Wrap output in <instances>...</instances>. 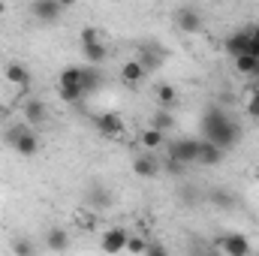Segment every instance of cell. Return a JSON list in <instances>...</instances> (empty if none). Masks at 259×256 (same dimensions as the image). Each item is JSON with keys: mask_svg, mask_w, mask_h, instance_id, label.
Returning a JSON list of instances; mask_svg holds the SVG:
<instances>
[{"mask_svg": "<svg viewBox=\"0 0 259 256\" xmlns=\"http://www.w3.org/2000/svg\"><path fill=\"white\" fill-rule=\"evenodd\" d=\"M202 139H208V142H214V145H220L223 151H229V148H235L238 142H241V127H238V121L229 115V112H223V109H217V106H211V109H205V115H202Z\"/></svg>", "mask_w": 259, "mask_h": 256, "instance_id": "cell-1", "label": "cell"}, {"mask_svg": "<svg viewBox=\"0 0 259 256\" xmlns=\"http://www.w3.org/2000/svg\"><path fill=\"white\" fill-rule=\"evenodd\" d=\"M6 145L15 151V154H21V157H33L36 151H39V139H36V133L30 124H15V127L6 130Z\"/></svg>", "mask_w": 259, "mask_h": 256, "instance_id": "cell-2", "label": "cell"}, {"mask_svg": "<svg viewBox=\"0 0 259 256\" xmlns=\"http://www.w3.org/2000/svg\"><path fill=\"white\" fill-rule=\"evenodd\" d=\"M172 21H175V27H178L181 33H199V30L205 27L202 12H199V9H193V6H181V9H175Z\"/></svg>", "mask_w": 259, "mask_h": 256, "instance_id": "cell-3", "label": "cell"}, {"mask_svg": "<svg viewBox=\"0 0 259 256\" xmlns=\"http://www.w3.org/2000/svg\"><path fill=\"white\" fill-rule=\"evenodd\" d=\"M61 12H64V6H61L58 0H33V3H30V15H33L39 24H55V21L61 18Z\"/></svg>", "mask_w": 259, "mask_h": 256, "instance_id": "cell-4", "label": "cell"}, {"mask_svg": "<svg viewBox=\"0 0 259 256\" xmlns=\"http://www.w3.org/2000/svg\"><path fill=\"white\" fill-rule=\"evenodd\" d=\"M169 157L178 160V163H184V166L196 163V157H199V139H178V142H172L169 145Z\"/></svg>", "mask_w": 259, "mask_h": 256, "instance_id": "cell-5", "label": "cell"}, {"mask_svg": "<svg viewBox=\"0 0 259 256\" xmlns=\"http://www.w3.org/2000/svg\"><path fill=\"white\" fill-rule=\"evenodd\" d=\"M196 163H202V166H220L223 163V148L214 145V142H208V139H199V157H196Z\"/></svg>", "mask_w": 259, "mask_h": 256, "instance_id": "cell-6", "label": "cell"}, {"mask_svg": "<svg viewBox=\"0 0 259 256\" xmlns=\"http://www.w3.org/2000/svg\"><path fill=\"white\" fill-rule=\"evenodd\" d=\"M160 160L154 157V154H139L136 160H133V172L139 175V178H157L160 175Z\"/></svg>", "mask_w": 259, "mask_h": 256, "instance_id": "cell-7", "label": "cell"}, {"mask_svg": "<svg viewBox=\"0 0 259 256\" xmlns=\"http://www.w3.org/2000/svg\"><path fill=\"white\" fill-rule=\"evenodd\" d=\"M163 58H166V49H163V46L142 42V49H139V64L145 66V69H157V66L163 64Z\"/></svg>", "mask_w": 259, "mask_h": 256, "instance_id": "cell-8", "label": "cell"}, {"mask_svg": "<svg viewBox=\"0 0 259 256\" xmlns=\"http://www.w3.org/2000/svg\"><path fill=\"white\" fill-rule=\"evenodd\" d=\"M220 250L226 256H247L250 253V241H247L244 235H238V232H229V235L220 241Z\"/></svg>", "mask_w": 259, "mask_h": 256, "instance_id": "cell-9", "label": "cell"}, {"mask_svg": "<svg viewBox=\"0 0 259 256\" xmlns=\"http://www.w3.org/2000/svg\"><path fill=\"white\" fill-rule=\"evenodd\" d=\"M127 238H130L127 229L115 226V229H109V232L103 235V250H106V253H121V250H127Z\"/></svg>", "mask_w": 259, "mask_h": 256, "instance_id": "cell-10", "label": "cell"}, {"mask_svg": "<svg viewBox=\"0 0 259 256\" xmlns=\"http://www.w3.org/2000/svg\"><path fill=\"white\" fill-rule=\"evenodd\" d=\"M94 124H97V130H100L106 139H121V136H124V124H121V118H118V115H112V112L100 115Z\"/></svg>", "mask_w": 259, "mask_h": 256, "instance_id": "cell-11", "label": "cell"}, {"mask_svg": "<svg viewBox=\"0 0 259 256\" xmlns=\"http://www.w3.org/2000/svg\"><path fill=\"white\" fill-rule=\"evenodd\" d=\"M3 75H6V81H12V84H18V88H27V84L33 81L30 69L24 64H18V61H9V64L3 66Z\"/></svg>", "mask_w": 259, "mask_h": 256, "instance_id": "cell-12", "label": "cell"}, {"mask_svg": "<svg viewBox=\"0 0 259 256\" xmlns=\"http://www.w3.org/2000/svg\"><path fill=\"white\" fill-rule=\"evenodd\" d=\"M226 52H229L232 58L247 55V52H250V30H235L232 36H226Z\"/></svg>", "mask_w": 259, "mask_h": 256, "instance_id": "cell-13", "label": "cell"}, {"mask_svg": "<svg viewBox=\"0 0 259 256\" xmlns=\"http://www.w3.org/2000/svg\"><path fill=\"white\" fill-rule=\"evenodd\" d=\"M103 88V72L97 69V64L81 66V91L84 94H97Z\"/></svg>", "mask_w": 259, "mask_h": 256, "instance_id": "cell-14", "label": "cell"}, {"mask_svg": "<svg viewBox=\"0 0 259 256\" xmlns=\"http://www.w3.org/2000/svg\"><path fill=\"white\" fill-rule=\"evenodd\" d=\"M46 118H49V109H46V103H39V100H27V103H24V121H27L30 127L42 124Z\"/></svg>", "mask_w": 259, "mask_h": 256, "instance_id": "cell-15", "label": "cell"}, {"mask_svg": "<svg viewBox=\"0 0 259 256\" xmlns=\"http://www.w3.org/2000/svg\"><path fill=\"white\" fill-rule=\"evenodd\" d=\"M145 72H148V69L139 64V61H130V64L121 66V81H124V84H130V88H136V84L145 78Z\"/></svg>", "mask_w": 259, "mask_h": 256, "instance_id": "cell-16", "label": "cell"}, {"mask_svg": "<svg viewBox=\"0 0 259 256\" xmlns=\"http://www.w3.org/2000/svg\"><path fill=\"white\" fill-rule=\"evenodd\" d=\"M81 55H84V61H88V64H103V61L109 58L106 39H103V42H88V46H81Z\"/></svg>", "mask_w": 259, "mask_h": 256, "instance_id": "cell-17", "label": "cell"}, {"mask_svg": "<svg viewBox=\"0 0 259 256\" xmlns=\"http://www.w3.org/2000/svg\"><path fill=\"white\" fill-rule=\"evenodd\" d=\"M235 69H238L241 75L256 78L259 75V58L256 55H250V52H247V55H238V58H235Z\"/></svg>", "mask_w": 259, "mask_h": 256, "instance_id": "cell-18", "label": "cell"}, {"mask_svg": "<svg viewBox=\"0 0 259 256\" xmlns=\"http://www.w3.org/2000/svg\"><path fill=\"white\" fill-rule=\"evenodd\" d=\"M157 103L163 106V109H172L175 103H178V88H172V84H157Z\"/></svg>", "mask_w": 259, "mask_h": 256, "instance_id": "cell-19", "label": "cell"}, {"mask_svg": "<svg viewBox=\"0 0 259 256\" xmlns=\"http://www.w3.org/2000/svg\"><path fill=\"white\" fill-rule=\"evenodd\" d=\"M58 84H66V88H81V66H69L61 72V78H58ZM88 97V94H84Z\"/></svg>", "mask_w": 259, "mask_h": 256, "instance_id": "cell-20", "label": "cell"}, {"mask_svg": "<svg viewBox=\"0 0 259 256\" xmlns=\"http://www.w3.org/2000/svg\"><path fill=\"white\" fill-rule=\"evenodd\" d=\"M151 127H154V130H160V133L166 136L169 130L175 127V118H172V115H169L166 109H163V112H154V118H151Z\"/></svg>", "mask_w": 259, "mask_h": 256, "instance_id": "cell-21", "label": "cell"}, {"mask_svg": "<svg viewBox=\"0 0 259 256\" xmlns=\"http://www.w3.org/2000/svg\"><path fill=\"white\" fill-rule=\"evenodd\" d=\"M142 145H145L148 151H157V148L163 145V133H160V130H154V127H148L145 133H142Z\"/></svg>", "mask_w": 259, "mask_h": 256, "instance_id": "cell-22", "label": "cell"}, {"mask_svg": "<svg viewBox=\"0 0 259 256\" xmlns=\"http://www.w3.org/2000/svg\"><path fill=\"white\" fill-rule=\"evenodd\" d=\"M58 94L64 103H81L84 100V91L81 88H66V84H58Z\"/></svg>", "mask_w": 259, "mask_h": 256, "instance_id": "cell-23", "label": "cell"}, {"mask_svg": "<svg viewBox=\"0 0 259 256\" xmlns=\"http://www.w3.org/2000/svg\"><path fill=\"white\" fill-rule=\"evenodd\" d=\"M66 244H69V238H66L64 229H52L49 232V250H66Z\"/></svg>", "mask_w": 259, "mask_h": 256, "instance_id": "cell-24", "label": "cell"}, {"mask_svg": "<svg viewBox=\"0 0 259 256\" xmlns=\"http://www.w3.org/2000/svg\"><path fill=\"white\" fill-rule=\"evenodd\" d=\"M109 190H103L100 184H91V202H94V208H103V205H109Z\"/></svg>", "mask_w": 259, "mask_h": 256, "instance_id": "cell-25", "label": "cell"}, {"mask_svg": "<svg viewBox=\"0 0 259 256\" xmlns=\"http://www.w3.org/2000/svg\"><path fill=\"white\" fill-rule=\"evenodd\" d=\"M211 202H214L217 208H232V205H235V196L226 193V190H214L211 193Z\"/></svg>", "mask_w": 259, "mask_h": 256, "instance_id": "cell-26", "label": "cell"}, {"mask_svg": "<svg viewBox=\"0 0 259 256\" xmlns=\"http://www.w3.org/2000/svg\"><path fill=\"white\" fill-rule=\"evenodd\" d=\"M78 39H81V46H88V42H103V33H100L97 27H81Z\"/></svg>", "mask_w": 259, "mask_h": 256, "instance_id": "cell-27", "label": "cell"}, {"mask_svg": "<svg viewBox=\"0 0 259 256\" xmlns=\"http://www.w3.org/2000/svg\"><path fill=\"white\" fill-rule=\"evenodd\" d=\"M247 115L259 121V88L253 91V94H250V100H247Z\"/></svg>", "mask_w": 259, "mask_h": 256, "instance_id": "cell-28", "label": "cell"}, {"mask_svg": "<svg viewBox=\"0 0 259 256\" xmlns=\"http://www.w3.org/2000/svg\"><path fill=\"white\" fill-rule=\"evenodd\" d=\"M127 250H130V253H145V250H148V244H145L142 238H127Z\"/></svg>", "mask_w": 259, "mask_h": 256, "instance_id": "cell-29", "label": "cell"}, {"mask_svg": "<svg viewBox=\"0 0 259 256\" xmlns=\"http://www.w3.org/2000/svg\"><path fill=\"white\" fill-rule=\"evenodd\" d=\"M247 30H250V55H256L259 58V24L247 27Z\"/></svg>", "mask_w": 259, "mask_h": 256, "instance_id": "cell-30", "label": "cell"}, {"mask_svg": "<svg viewBox=\"0 0 259 256\" xmlns=\"http://www.w3.org/2000/svg\"><path fill=\"white\" fill-rule=\"evenodd\" d=\"M166 169H169L172 175H181V172H184V163H178V160H172V157H169V160H166Z\"/></svg>", "mask_w": 259, "mask_h": 256, "instance_id": "cell-31", "label": "cell"}, {"mask_svg": "<svg viewBox=\"0 0 259 256\" xmlns=\"http://www.w3.org/2000/svg\"><path fill=\"white\" fill-rule=\"evenodd\" d=\"M12 250H15V253H30V250H33V244H27V241H15V244H12Z\"/></svg>", "mask_w": 259, "mask_h": 256, "instance_id": "cell-32", "label": "cell"}, {"mask_svg": "<svg viewBox=\"0 0 259 256\" xmlns=\"http://www.w3.org/2000/svg\"><path fill=\"white\" fill-rule=\"evenodd\" d=\"M148 253H166V247L163 244H148Z\"/></svg>", "mask_w": 259, "mask_h": 256, "instance_id": "cell-33", "label": "cell"}, {"mask_svg": "<svg viewBox=\"0 0 259 256\" xmlns=\"http://www.w3.org/2000/svg\"><path fill=\"white\" fill-rule=\"evenodd\" d=\"M58 3H61V6H64V9H66V6H72L75 0H58Z\"/></svg>", "mask_w": 259, "mask_h": 256, "instance_id": "cell-34", "label": "cell"}, {"mask_svg": "<svg viewBox=\"0 0 259 256\" xmlns=\"http://www.w3.org/2000/svg\"><path fill=\"white\" fill-rule=\"evenodd\" d=\"M3 112H6V109H3V106H0V118H3Z\"/></svg>", "mask_w": 259, "mask_h": 256, "instance_id": "cell-35", "label": "cell"}]
</instances>
